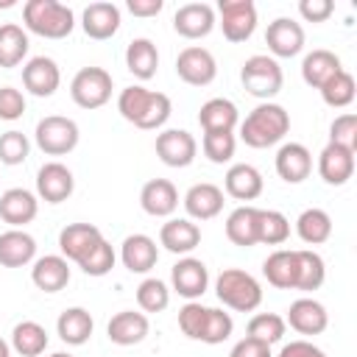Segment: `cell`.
Masks as SVG:
<instances>
[{"mask_svg":"<svg viewBox=\"0 0 357 357\" xmlns=\"http://www.w3.org/2000/svg\"><path fill=\"white\" fill-rule=\"evenodd\" d=\"M28 33L17 25V22H6L0 25V67L11 70L17 64H22V59L28 56Z\"/></svg>","mask_w":357,"mask_h":357,"instance_id":"36","label":"cell"},{"mask_svg":"<svg viewBox=\"0 0 357 357\" xmlns=\"http://www.w3.org/2000/svg\"><path fill=\"white\" fill-rule=\"evenodd\" d=\"M81 28L89 39H112L120 28V8L114 3H89L81 14Z\"/></svg>","mask_w":357,"mask_h":357,"instance_id":"19","label":"cell"},{"mask_svg":"<svg viewBox=\"0 0 357 357\" xmlns=\"http://www.w3.org/2000/svg\"><path fill=\"white\" fill-rule=\"evenodd\" d=\"M284 329H287V324H284L282 315H276V312H257L248 321V335L245 337H254V340H259L265 346H273V343H279L284 337Z\"/></svg>","mask_w":357,"mask_h":357,"instance_id":"40","label":"cell"},{"mask_svg":"<svg viewBox=\"0 0 357 357\" xmlns=\"http://www.w3.org/2000/svg\"><path fill=\"white\" fill-rule=\"evenodd\" d=\"M284 324H290L298 335H321L329 324V315H326V307L315 298H296L287 310V318Z\"/></svg>","mask_w":357,"mask_h":357,"instance_id":"18","label":"cell"},{"mask_svg":"<svg viewBox=\"0 0 357 357\" xmlns=\"http://www.w3.org/2000/svg\"><path fill=\"white\" fill-rule=\"evenodd\" d=\"M184 209L192 220H209V218L220 215V209H223V190L209 181L192 184L184 195Z\"/></svg>","mask_w":357,"mask_h":357,"instance_id":"21","label":"cell"},{"mask_svg":"<svg viewBox=\"0 0 357 357\" xmlns=\"http://www.w3.org/2000/svg\"><path fill=\"white\" fill-rule=\"evenodd\" d=\"M126 67L139 81L153 78L156 70H159V50H156V45L151 39H145V36L131 39L128 47H126Z\"/></svg>","mask_w":357,"mask_h":357,"instance_id":"30","label":"cell"},{"mask_svg":"<svg viewBox=\"0 0 357 357\" xmlns=\"http://www.w3.org/2000/svg\"><path fill=\"white\" fill-rule=\"evenodd\" d=\"M11 349L22 357H39L47 349V332L36 321H20L11 332Z\"/></svg>","mask_w":357,"mask_h":357,"instance_id":"38","label":"cell"},{"mask_svg":"<svg viewBox=\"0 0 357 357\" xmlns=\"http://www.w3.org/2000/svg\"><path fill=\"white\" fill-rule=\"evenodd\" d=\"M117 112L128 123H134L137 128L153 131V128L167 123L173 106H170V98L165 92H153L145 86H126L117 98Z\"/></svg>","mask_w":357,"mask_h":357,"instance_id":"1","label":"cell"},{"mask_svg":"<svg viewBox=\"0 0 357 357\" xmlns=\"http://www.w3.org/2000/svg\"><path fill=\"white\" fill-rule=\"evenodd\" d=\"M162 0H128L126 8L134 14V17H156L162 11Z\"/></svg>","mask_w":357,"mask_h":357,"instance_id":"54","label":"cell"},{"mask_svg":"<svg viewBox=\"0 0 357 357\" xmlns=\"http://www.w3.org/2000/svg\"><path fill=\"white\" fill-rule=\"evenodd\" d=\"M226 192L231 195V198H237V201H254V198H259L262 195V173L254 167V165H245V162H240V165H231L229 170H226Z\"/></svg>","mask_w":357,"mask_h":357,"instance_id":"29","label":"cell"},{"mask_svg":"<svg viewBox=\"0 0 357 357\" xmlns=\"http://www.w3.org/2000/svg\"><path fill=\"white\" fill-rule=\"evenodd\" d=\"M215 293L226 307H231L237 312H254L262 304L259 282L240 268H226L215 282Z\"/></svg>","mask_w":357,"mask_h":357,"instance_id":"4","label":"cell"},{"mask_svg":"<svg viewBox=\"0 0 357 357\" xmlns=\"http://www.w3.org/2000/svg\"><path fill=\"white\" fill-rule=\"evenodd\" d=\"M73 187H75V178H73L70 167H64L61 162H47L36 173V192L47 204L67 201L73 195Z\"/></svg>","mask_w":357,"mask_h":357,"instance_id":"14","label":"cell"},{"mask_svg":"<svg viewBox=\"0 0 357 357\" xmlns=\"http://www.w3.org/2000/svg\"><path fill=\"white\" fill-rule=\"evenodd\" d=\"M137 304L142 312H162L170 304V290L162 279H145L137 287Z\"/></svg>","mask_w":357,"mask_h":357,"instance_id":"45","label":"cell"},{"mask_svg":"<svg viewBox=\"0 0 357 357\" xmlns=\"http://www.w3.org/2000/svg\"><path fill=\"white\" fill-rule=\"evenodd\" d=\"M78 268L86 273V276H106L112 268H114V248L112 243H106L103 237L86 251V257L78 262Z\"/></svg>","mask_w":357,"mask_h":357,"instance_id":"44","label":"cell"},{"mask_svg":"<svg viewBox=\"0 0 357 357\" xmlns=\"http://www.w3.org/2000/svg\"><path fill=\"white\" fill-rule=\"evenodd\" d=\"M220 28L229 42H245L257 31V6L251 0H220Z\"/></svg>","mask_w":357,"mask_h":357,"instance_id":"8","label":"cell"},{"mask_svg":"<svg viewBox=\"0 0 357 357\" xmlns=\"http://www.w3.org/2000/svg\"><path fill=\"white\" fill-rule=\"evenodd\" d=\"M257 226H259V209L257 206H237L229 218H226V237L234 243V245H243V248H251L257 245Z\"/></svg>","mask_w":357,"mask_h":357,"instance_id":"33","label":"cell"},{"mask_svg":"<svg viewBox=\"0 0 357 357\" xmlns=\"http://www.w3.org/2000/svg\"><path fill=\"white\" fill-rule=\"evenodd\" d=\"M290 237V220L276 209H259L257 240L265 245H282Z\"/></svg>","mask_w":357,"mask_h":357,"instance_id":"41","label":"cell"},{"mask_svg":"<svg viewBox=\"0 0 357 357\" xmlns=\"http://www.w3.org/2000/svg\"><path fill=\"white\" fill-rule=\"evenodd\" d=\"M159 243L173 254H190L201 243V229L190 218H170L159 229Z\"/></svg>","mask_w":357,"mask_h":357,"instance_id":"25","label":"cell"},{"mask_svg":"<svg viewBox=\"0 0 357 357\" xmlns=\"http://www.w3.org/2000/svg\"><path fill=\"white\" fill-rule=\"evenodd\" d=\"M318 173L326 184L340 187L354 176V151L340 148V145H326L318 156Z\"/></svg>","mask_w":357,"mask_h":357,"instance_id":"20","label":"cell"},{"mask_svg":"<svg viewBox=\"0 0 357 357\" xmlns=\"http://www.w3.org/2000/svg\"><path fill=\"white\" fill-rule=\"evenodd\" d=\"M139 204H142V209L148 215L167 218L178 206V190L167 178H151V181H145V187L139 192Z\"/></svg>","mask_w":357,"mask_h":357,"instance_id":"23","label":"cell"},{"mask_svg":"<svg viewBox=\"0 0 357 357\" xmlns=\"http://www.w3.org/2000/svg\"><path fill=\"white\" fill-rule=\"evenodd\" d=\"M329 142L349 148V151H357V114L346 112V114L335 117L329 126Z\"/></svg>","mask_w":357,"mask_h":357,"instance_id":"48","label":"cell"},{"mask_svg":"<svg viewBox=\"0 0 357 357\" xmlns=\"http://www.w3.org/2000/svg\"><path fill=\"white\" fill-rule=\"evenodd\" d=\"M78 126L70 117L61 114H47L45 120L36 123V145L47 156H64L78 145Z\"/></svg>","mask_w":357,"mask_h":357,"instance_id":"7","label":"cell"},{"mask_svg":"<svg viewBox=\"0 0 357 357\" xmlns=\"http://www.w3.org/2000/svg\"><path fill=\"white\" fill-rule=\"evenodd\" d=\"M229 357H273V354H271V346H265L254 337H243V340L234 343Z\"/></svg>","mask_w":357,"mask_h":357,"instance_id":"52","label":"cell"},{"mask_svg":"<svg viewBox=\"0 0 357 357\" xmlns=\"http://www.w3.org/2000/svg\"><path fill=\"white\" fill-rule=\"evenodd\" d=\"M276 173L287 184H301L312 173V153L301 142H284L276 153Z\"/></svg>","mask_w":357,"mask_h":357,"instance_id":"16","label":"cell"},{"mask_svg":"<svg viewBox=\"0 0 357 357\" xmlns=\"http://www.w3.org/2000/svg\"><path fill=\"white\" fill-rule=\"evenodd\" d=\"M31 279H33V284H36L42 293H59V290H64L67 282H70V265H67L64 257L47 254V257H42V259L33 262Z\"/></svg>","mask_w":357,"mask_h":357,"instance_id":"27","label":"cell"},{"mask_svg":"<svg viewBox=\"0 0 357 357\" xmlns=\"http://www.w3.org/2000/svg\"><path fill=\"white\" fill-rule=\"evenodd\" d=\"M290 131V114L279 103H259L240 123V139L251 148H271Z\"/></svg>","mask_w":357,"mask_h":357,"instance_id":"2","label":"cell"},{"mask_svg":"<svg viewBox=\"0 0 357 357\" xmlns=\"http://www.w3.org/2000/svg\"><path fill=\"white\" fill-rule=\"evenodd\" d=\"M22 84L31 95L36 98H50L59 84H61V73H59V64L47 56H33L25 67H22Z\"/></svg>","mask_w":357,"mask_h":357,"instance_id":"15","label":"cell"},{"mask_svg":"<svg viewBox=\"0 0 357 357\" xmlns=\"http://www.w3.org/2000/svg\"><path fill=\"white\" fill-rule=\"evenodd\" d=\"M265 42L276 59H293L304 47V28L290 17H276L265 31Z\"/></svg>","mask_w":357,"mask_h":357,"instance_id":"11","label":"cell"},{"mask_svg":"<svg viewBox=\"0 0 357 357\" xmlns=\"http://www.w3.org/2000/svg\"><path fill=\"white\" fill-rule=\"evenodd\" d=\"M39 212V201L31 190H22V187H11L0 195V220H6L8 226L20 229L25 223H31Z\"/></svg>","mask_w":357,"mask_h":357,"instance_id":"17","label":"cell"},{"mask_svg":"<svg viewBox=\"0 0 357 357\" xmlns=\"http://www.w3.org/2000/svg\"><path fill=\"white\" fill-rule=\"evenodd\" d=\"M262 273L268 279V284L279 287V290H293L296 284V254L293 251H273L265 262H262Z\"/></svg>","mask_w":357,"mask_h":357,"instance_id":"37","label":"cell"},{"mask_svg":"<svg viewBox=\"0 0 357 357\" xmlns=\"http://www.w3.org/2000/svg\"><path fill=\"white\" fill-rule=\"evenodd\" d=\"M120 259H123V265H126L131 273H148V271L156 265V259H159L156 240L148 237V234H128V237L123 240Z\"/></svg>","mask_w":357,"mask_h":357,"instance_id":"24","label":"cell"},{"mask_svg":"<svg viewBox=\"0 0 357 357\" xmlns=\"http://www.w3.org/2000/svg\"><path fill=\"white\" fill-rule=\"evenodd\" d=\"M176 73L184 84L190 86H206L215 81L218 75V64H215V56L206 50V47H198V45H190L178 53L176 59Z\"/></svg>","mask_w":357,"mask_h":357,"instance_id":"9","label":"cell"},{"mask_svg":"<svg viewBox=\"0 0 357 357\" xmlns=\"http://www.w3.org/2000/svg\"><path fill=\"white\" fill-rule=\"evenodd\" d=\"M28 137L22 131H6L0 134V162L3 165H22L28 159Z\"/></svg>","mask_w":357,"mask_h":357,"instance_id":"47","label":"cell"},{"mask_svg":"<svg viewBox=\"0 0 357 357\" xmlns=\"http://www.w3.org/2000/svg\"><path fill=\"white\" fill-rule=\"evenodd\" d=\"M332 11H335L332 0H301L298 3V14L307 22H324V20H329Z\"/></svg>","mask_w":357,"mask_h":357,"instance_id":"51","label":"cell"},{"mask_svg":"<svg viewBox=\"0 0 357 357\" xmlns=\"http://www.w3.org/2000/svg\"><path fill=\"white\" fill-rule=\"evenodd\" d=\"M25 114V98L14 86H0V120H20Z\"/></svg>","mask_w":357,"mask_h":357,"instance_id":"50","label":"cell"},{"mask_svg":"<svg viewBox=\"0 0 357 357\" xmlns=\"http://www.w3.org/2000/svg\"><path fill=\"white\" fill-rule=\"evenodd\" d=\"M25 28L45 39H64L75 28L73 8L59 0H28L22 6Z\"/></svg>","mask_w":357,"mask_h":357,"instance_id":"3","label":"cell"},{"mask_svg":"<svg viewBox=\"0 0 357 357\" xmlns=\"http://www.w3.org/2000/svg\"><path fill=\"white\" fill-rule=\"evenodd\" d=\"M296 284L293 290H318L326 279V265L321 259V254L307 251V248H296Z\"/></svg>","mask_w":357,"mask_h":357,"instance_id":"35","label":"cell"},{"mask_svg":"<svg viewBox=\"0 0 357 357\" xmlns=\"http://www.w3.org/2000/svg\"><path fill=\"white\" fill-rule=\"evenodd\" d=\"M279 357H326V354L310 340H290L287 346H282Z\"/></svg>","mask_w":357,"mask_h":357,"instance_id":"53","label":"cell"},{"mask_svg":"<svg viewBox=\"0 0 357 357\" xmlns=\"http://www.w3.org/2000/svg\"><path fill=\"white\" fill-rule=\"evenodd\" d=\"M215 8L209 3H184L176 17H173V28L178 36L184 39H204L212 33L215 28Z\"/></svg>","mask_w":357,"mask_h":357,"instance_id":"13","label":"cell"},{"mask_svg":"<svg viewBox=\"0 0 357 357\" xmlns=\"http://www.w3.org/2000/svg\"><path fill=\"white\" fill-rule=\"evenodd\" d=\"M70 95L81 109H100L112 98V75L103 67H84L75 73Z\"/></svg>","mask_w":357,"mask_h":357,"instance_id":"6","label":"cell"},{"mask_svg":"<svg viewBox=\"0 0 357 357\" xmlns=\"http://www.w3.org/2000/svg\"><path fill=\"white\" fill-rule=\"evenodd\" d=\"M234 329V321L229 312L218 310V307H209L206 310V321H204V332H201V343H209V346H218L223 340H229Z\"/></svg>","mask_w":357,"mask_h":357,"instance_id":"46","label":"cell"},{"mask_svg":"<svg viewBox=\"0 0 357 357\" xmlns=\"http://www.w3.org/2000/svg\"><path fill=\"white\" fill-rule=\"evenodd\" d=\"M206 310L204 304L198 301H187L181 310H178V329L190 337V340H201V332H204V321H206Z\"/></svg>","mask_w":357,"mask_h":357,"instance_id":"49","label":"cell"},{"mask_svg":"<svg viewBox=\"0 0 357 357\" xmlns=\"http://www.w3.org/2000/svg\"><path fill=\"white\" fill-rule=\"evenodd\" d=\"M92 329H95V321L84 307H70L56 321V332L67 346H84L92 337Z\"/></svg>","mask_w":357,"mask_h":357,"instance_id":"32","label":"cell"},{"mask_svg":"<svg viewBox=\"0 0 357 357\" xmlns=\"http://www.w3.org/2000/svg\"><path fill=\"white\" fill-rule=\"evenodd\" d=\"M50 357H73V354H67V351H56V354H50Z\"/></svg>","mask_w":357,"mask_h":357,"instance_id":"56","label":"cell"},{"mask_svg":"<svg viewBox=\"0 0 357 357\" xmlns=\"http://www.w3.org/2000/svg\"><path fill=\"white\" fill-rule=\"evenodd\" d=\"M240 114H237V106L229 100V98H209L201 112H198V123L206 131H234Z\"/></svg>","mask_w":357,"mask_h":357,"instance_id":"34","label":"cell"},{"mask_svg":"<svg viewBox=\"0 0 357 357\" xmlns=\"http://www.w3.org/2000/svg\"><path fill=\"white\" fill-rule=\"evenodd\" d=\"M198 153V142L184 128H167L156 137V156L167 167H187Z\"/></svg>","mask_w":357,"mask_h":357,"instance_id":"10","label":"cell"},{"mask_svg":"<svg viewBox=\"0 0 357 357\" xmlns=\"http://www.w3.org/2000/svg\"><path fill=\"white\" fill-rule=\"evenodd\" d=\"M148 329H151V324H148L145 312L123 310V312L112 315V321L106 326V335L117 346H134V343H142L148 337Z\"/></svg>","mask_w":357,"mask_h":357,"instance_id":"22","label":"cell"},{"mask_svg":"<svg viewBox=\"0 0 357 357\" xmlns=\"http://www.w3.org/2000/svg\"><path fill=\"white\" fill-rule=\"evenodd\" d=\"M170 282H173V290L178 296H184V298L192 301V298H201L206 293V287H209V271H206V265L201 259L184 257V259H178L173 265Z\"/></svg>","mask_w":357,"mask_h":357,"instance_id":"12","label":"cell"},{"mask_svg":"<svg viewBox=\"0 0 357 357\" xmlns=\"http://www.w3.org/2000/svg\"><path fill=\"white\" fill-rule=\"evenodd\" d=\"M204 156L212 162V165H223L234 156V148H237V139L231 131H206L204 134Z\"/></svg>","mask_w":357,"mask_h":357,"instance_id":"43","label":"cell"},{"mask_svg":"<svg viewBox=\"0 0 357 357\" xmlns=\"http://www.w3.org/2000/svg\"><path fill=\"white\" fill-rule=\"evenodd\" d=\"M296 231H298V237H301L307 245H321V243H326L329 234H332V218H329L324 209H318V206L304 209V212L298 215V220H296Z\"/></svg>","mask_w":357,"mask_h":357,"instance_id":"39","label":"cell"},{"mask_svg":"<svg viewBox=\"0 0 357 357\" xmlns=\"http://www.w3.org/2000/svg\"><path fill=\"white\" fill-rule=\"evenodd\" d=\"M100 229L92 226V223H70L61 229L59 234V248L64 254V259H73V262H81L86 257V251L100 240Z\"/></svg>","mask_w":357,"mask_h":357,"instance_id":"26","label":"cell"},{"mask_svg":"<svg viewBox=\"0 0 357 357\" xmlns=\"http://www.w3.org/2000/svg\"><path fill=\"white\" fill-rule=\"evenodd\" d=\"M36 257V240L22 229H8L0 234V265L22 268Z\"/></svg>","mask_w":357,"mask_h":357,"instance_id":"28","label":"cell"},{"mask_svg":"<svg viewBox=\"0 0 357 357\" xmlns=\"http://www.w3.org/2000/svg\"><path fill=\"white\" fill-rule=\"evenodd\" d=\"M0 357H11V346L3 337H0Z\"/></svg>","mask_w":357,"mask_h":357,"instance_id":"55","label":"cell"},{"mask_svg":"<svg viewBox=\"0 0 357 357\" xmlns=\"http://www.w3.org/2000/svg\"><path fill=\"white\" fill-rule=\"evenodd\" d=\"M340 70H343V67H340V59H337L332 50H324V47L307 53L304 61H301V78H304V84L312 86V89H321V86H324L332 75H337Z\"/></svg>","mask_w":357,"mask_h":357,"instance_id":"31","label":"cell"},{"mask_svg":"<svg viewBox=\"0 0 357 357\" xmlns=\"http://www.w3.org/2000/svg\"><path fill=\"white\" fill-rule=\"evenodd\" d=\"M354 95H357V86H354L351 73H346V70H340L337 75H332V78L321 86V98H324V103L332 106V109L349 106V103L354 100Z\"/></svg>","mask_w":357,"mask_h":357,"instance_id":"42","label":"cell"},{"mask_svg":"<svg viewBox=\"0 0 357 357\" xmlns=\"http://www.w3.org/2000/svg\"><path fill=\"white\" fill-rule=\"evenodd\" d=\"M240 81H243L248 95L268 100V98L279 95V89L284 84V75H282V67H279V61L273 56H262L259 53V56L245 59V64L240 70Z\"/></svg>","mask_w":357,"mask_h":357,"instance_id":"5","label":"cell"}]
</instances>
